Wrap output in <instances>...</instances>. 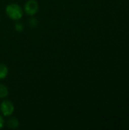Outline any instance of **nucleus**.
Masks as SVG:
<instances>
[{"mask_svg": "<svg viewBox=\"0 0 129 130\" xmlns=\"http://www.w3.org/2000/svg\"><path fill=\"white\" fill-rule=\"evenodd\" d=\"M39 9V5L36 0H28L24 5V11L27 15L33 16Z\"/></svg>", "mask_w": 129, "mask_h": 130, "instance_id": "obj_2", "label": "nucleus"}, {"mask_svg": "<svg viewBox=\"0 0 129 130\" xmlns=\"http://www.w3.org/2000/svg\"><path fill=\"white\" fill-rule=\"evenodd\" d=\"M8 95V88L2 84H0V98H5Z\"/></svg>", "mask_w": 129, "mask_h": 130, "instance_id": "obj_6", "label": "nucleus"}, {"mask_svg": "<svg viewBox=\"0 0 129 130\" xmlns=\"http://www.w3.org/2000/svg\"><path fill=\"white\" fill-rule=\"evenodd\" d=\"M7 126L10 129H17L19 126V121L15 117H10L7 120Z\"/></svg>", "mask_w": 129, "mask_h": 130, "instance_id": "obj_4", "label": "nucleus"}, {"mask_svg": "<svg viewBox=\"0 0 129 130\" xmlns=\"http://www.w3.org/2000/svg\"><path fill=\"white\" fill-rule=\"evenodd\" d=\"M4 124H5V120L3 119V117L0 115V129L3 128Z\"/></svg>", "mask_w": 129, "mask_h": 130, "instance_id": "obj_9", "label": "nucleus"}, {"mask_svg": "<svg viewBox=\"0 0 129 130\" xmlns=\"http://www.w3.org/2000/svg\"><path fill=\"white\" fill-rule=\"evenodd\" d=\"M37 24H38V21L36 18H33L29 20V25L30 26V27H35Z\"/></svg>", "mask_w": 129, "mask_h": 130, "instance_id": "obj_8", "label": "nucleus"}, {"mask_svg": "<svg viewBox=\"0 0 129 130\" xmlns=\"http://www.w3.org/2000/svg\"><path fill=\"white\" fill-rule=\"evenodd\" d=\"M15 30L18 32H21L24 30V25L19 20L15 23Z\"/></svg>", "mask_w": 129, "mask_h": 130, "instance_id": "obj_7", "label": "nucleus"}, {"mask_svg": "<svg viewBox=\"0 0 129 130\" xmlns=\"http://www.w3.org/2000/svg\"><path fill=\"white\" fill-rule=\"evenodd\" d=\"M8 67L3 63H0V79L5 78L8 75Z\"/></svg>", "mask_w": 129, "mask_h": 130, "instance_id": "obj_5", "label": "nucleus"}, {"mask_svg": "<svg viewBox=\"0 0 129 130\" xmlns=\"http://www.w3.org/2000/svg\"><path fill=\"white\" fill-rule=\"evenodd\" d=\"M0 110L3 116L10 117L14 110V104L10 101L4 100L0 104Z\"/></svg>", "mask_w": 129, "mask_h": 130, "instance_id": "obj_3", "label": "nucleus"}, {"mask_svg": "<svg viewBox=\"0 0 129 130\" xmlns=\"http://www.w3.org/2000/svg\"><path fill=\"white\" fill-rule=\"evenodd\" d=\"M5 12L6 14L8 16L9 18L14 21H18L23 17V9L21 7L17 4H10L6 6L5 8Z\"/></svg>", "mask_w": 129, "mask_h": 130, "instance_id": "obj_1", "label": "nucleus"}]
</instances>
